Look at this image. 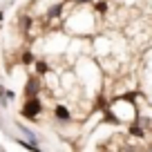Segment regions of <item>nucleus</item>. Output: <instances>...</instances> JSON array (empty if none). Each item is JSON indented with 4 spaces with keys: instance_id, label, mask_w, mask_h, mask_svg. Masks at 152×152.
Masks as SVG:
<instances>
[{
    "instance_id": "nucleus-6",
    "label": "nucleus",
    "mask_w": 152,
    "mask_h": 152,
    "mask_svg": "<svg viewBox=\"0 0 152 152\" xmlns=\"http://www.w3.org/2000/svg\"><path fill=\"white\" fill-rule=\"evenodd\" d=\"M18 130H20V132H23V134H25V137H27V139H29L31 143H38V137H36V134H34V132H31L29 128H25L23 123H18ZM38 145H40V143H38Z\"/></svg>"
},
{
    "instance_id": "nucleus-9",
    "label": "nucleus",
    "mask_w": 152,
    "mask_h": 152,
    "mask_svg": "<svg viewBox=\"0 0 152 152\" xmlns=\"http://www.w3.org/2000/svg\"><path fill=\"white\" fill-rule=\"evenodd\" d=\"M20 27H23V31H29V27H31V18H29V16H23V18H20Z\"/></svg>"
},
{
    "instance_id": "nucleus-5",
    "label": "nucleus",
    "mask_w": 152,
    "mask_h": 152,
    "mask_svg": "<svg viewBox=\"0 0 152 152\" xmlns=\"http://www.w3.org/2000/svg\"><path fill=\"white\" fill-rule=\"evenodd\" d=\"M63 2H58V5H54V7H49L47 9V14H45V18H56V16H61V11H63Z\"/></svg>"
},
{
    "instance_id": "nucleus-2",
    "label": "nucleus",
    "mask_w": 152,
    "mask_h": 152,
    "mask_svg": "<svg viewBox=\"0 0 152 152\" xmlns=\"http://www.w3.org/2000/svg\"><path fill=\"white\" fill-rule=\"evenodd\" d=\"M40 92V78L38 76H29L27 83H25V99L27 96H38Z\"/></svg>"
},
{
    "instance_id": "nucleus-3",
    "label": "nucleus",
    "mask_w": 152,
    "mask_h": 152,
    "mask_svg": "<svg viewBox=\"0 0 152 152\" xmlns=\"http://www.w3.org/2000/svg\"><path fill=\"white\" fill-rule=\"evenodd\" d=\"M54 116H56V121H61V123H69V121H72L69 110H67L63 103H58L56 107H54Z\"/></svg>"
},
{
    "instance_id": "nucleus-11",
    "label": "nucleus",
    "mask_w": 152,
    "mask_h": 152,
    "mask_svg": "<svg viewBox=\"0 0 152 152\" xmlns=\"http://www.w3.org/2000/svg\"><path fill=\"white\" fill-rule=\"evenodd\" d=\"M96 107H99V110H103V112H105V110H107V101H105L103 96H99V103H96Z\"/></svg>"
},
{
    "instance_id": "nucleus-10",
    "label": "nucleus",
    "mask_w": 152,
    "mask_h": 152,
    "mask_svg": "<svg viewBox=\"0 0 152 152\" xmlns=\"http://www.w3.org/2000/svg\"><path fill=\"white\" fill-rule=\"evenodd\" d=\"M94 9H96V14H105V11H107V2L101 0V2H96V5H94Z\"/></svg>"
},
{
    "instance_id": "nucleus-12",
    "label": "nucleus",
    "mask_w": 152,
    "mask_h": 152,
    "mask_svg": "<svg viewBox=\"0 0 152 152\" xmlns=\"http://www.w3.org/2000/svg\"><path fill=\"white\" fill-rule=\"evenodd\" d=\"M76 2H92V0H76Z\"/></svg>"
},
{
    "instance_id": "nucleus-8",
    "label": "nucleus",
    "mask_w": 152,
    "mask_h": 152,
    "mask_svg": "<svg viewBox=\"0 0 152 152\" xmlns=\"http://www.w3.org/2000/svg\"><path fill=\"white\" fill-rule=\"evenodd\" d=\"M36 72H38V76L47 74V72H49V65H47V61H36Z\"/></svg>"
},
{
    "instance_id": "nucleus-13",
    "label": "nucleus",
    "mask_w": 152,
    "mask_h": 152,
    "mask_svg": "<svg viewBox=\"0 0 152 152\" xmlns=\"http://www.w3.org/2000/svg\"><path fill=\"white\" fill-rule=\"evenodd\" d=\"M2 18H5V14H2V11H0V23H2Z\"/></svg>"
},
{
    "instance_id": "nucleus-4",
    "label": "nucleus",
    "mask_w": 152,
    "mask_h": 152,
    "mask_svg": "<svg viewBox=\"0 0 152 152\" xmlns=\"http://www.w3.org/2000/svg\"><path fill=\"white\" fill-rule=\"evenodd\" d=\"M130 137H137V139H143V137H145V130H143V125L139 123V121H134V123L130 125Z\"/></svg>"
},
{
    "instance_id": "nucleus-7",
    "label": "nucleus",
    "mask_w": 152,
    "mask_h": 152,
    "mask_svg": "<svg viewBox=\"0 0 152 152\" xmlns=\"http://www.w3.org/2000/svg\"><path fill=\"white\" fill-rule=\"evenodd\" d=\"M34 61H36L34 52H31V49H25V52H23V56H20V63H23V65H31Z\"/></svg>"
},
{
    "instance_id": "nucleus-1",
    "label": "nucleus",
    "mask_w": 152,
    "mask_h": 152,
    "mask_svg": "<svg viewBox=\"0 0 152 152\" xmlns=\"http://www.w3.org/2000/svg\"><path fill=\"white\" fill-rule=\"evenodd\" d=\"M40 112H43V103H40L38 96H27V99H25V105L20 107V114H23L25 119H29V121L38 119Z\"/></svg>"
}]
</instances>
